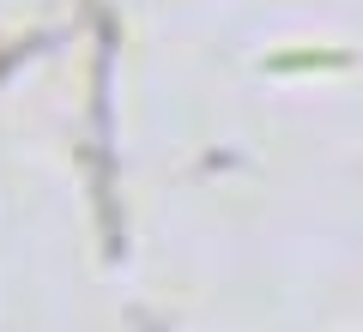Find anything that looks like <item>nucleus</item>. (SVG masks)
<instances>
[]
</instances>
